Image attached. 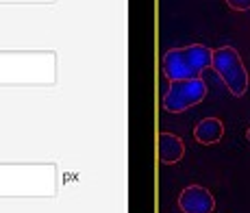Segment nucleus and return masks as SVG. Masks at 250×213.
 <instances>
[{"label": "nucleus", "mask_w": 250, "mask_h": 213, "mask_svg": "<svg viewBox=\"0 0 250 213\" xmlns=\"http://www.w3.org/2000/svg\"><path fill=\"white\" fill-rule=\"evenodd\" d=\"M55 72L52 50H0V85H52Z\"/></svg>", "instance_id": "1"}, {"label": "nucleus", "mask_w": 250, "mask_h": 213, "mask_svg": "<svg viewBox=\"0 0 250 213\" xmlns=\"http://www.w3.org/2000/svg\"><path fill=\"white\" fill-rule=\"evenodd\" d=\"M57 168L52 163H0V196H55Z\"/></svg>", "instance_id": "2"}, {"label": "nucleus", "mask_w": 250, "mask_h": 213, "mask_svg": "<svg viewBox=\"0 0 250 213\" xmlns=\"http://www.w3.org/2000/svg\"><path fill=\"white\" fill-rule=\"evenodd\" d=\"M213 65V50L203 43H191L185 48H172L163 55L161 70L167 81H185L200 76L207 67Z\"/></svg>", "instance_id": "3"}, {"label": "nucleus", "mask_w": 250, "mask_h": 213, "mask_svg": "<svg viewBox=\"0 0 250 213\" xmlns=\"http://www.w3.org/2000/svg\"><path fill=\"white\" fill-rule=\"evenodd\" d=\"M213 67L218 72V76L224 81L227 89L235 98H242L248 91V72L244 65L239 52L233 46H222L218 50H213Z\"/></svg>", "instance_id": "4"}, {"label": "nucleus", "mask_w": 250, "mask_h": 213, "mask_svg": "<svg viewBox=\"0 0 250 213\" xmlns=\"http://www.w3.org/2000/svg\"><path fill=\"white\" fill-rule=\"evenodd\" d=\"M205 98H207V83L203 76H196V79L172 81L170 89L163 94L161 103L163 109L170 111V113H183V111L200 105Z\"/></svg>", "instance_id": "5"}, {"label": "nucleus", "mask_w": 250, "mask_h": 213, "mask_svg": "<svg viewBox=\"0 0 250 213\" xmlns=\"http://www.w3.org/2000/svg\"><path fill=\"white\" fill-rule=\"evenodd\" d=\"M179 207L183 213H213L215 198L203 185H187L179 196Z\"/></svg>", "instance_id": "6"}, {"label": "nucleus", "mask_w": 250, "mask_h": 213, "mask_svg": "<svg viewBox=\"0 0 250 213\" xmlns=\"http://www.w3.org/2000/svg\"><path fill=\"white\" fill-rule=\"evenodd\" d=\"M185 157V144L174 133H159V161L163 166H174Z\"/></svg>", "instance_id": "7"}, {"label": "nucleus", "mask_w": 250, "mask_h": 213, "mask_svg": "<svg viewBox=\"0 0 250 213\" xmlns=\"http://www.w3.org/2000/svg\"><path fill=\"white\" fill-rule=\"evenodd\" d=\"M194 137L198 144L203 146H211V144H218L224 137V124L220 118H205L196 124L194 128Z\"/></svg>", "instance_id": "8"}, {"label": "nucleus", "mask_w": 250, "mask_h": 213, "mask_svg": "<svg viewBox=\"0 0 250 213\" xmlns=\"http://www.w3.org/2000/svg\"><path fill=\"white\" fill-rule=\"evenodd\" d=\"M55 0H0V4H52Z\"/></svg>", "instance_id": "9"}, {"label": "nucleus", "mask_w": 250, "mask_h": 213, "mask_svg": "<svg viewBox=\"0 0 250 213\" xmlns=\"http://www.w3.org/2000/svg\"><path fill=\"white\" fill-rule=\"evenodd\" d=\"M227 4L233 11H248L250 9V0H227Z\"/></svg>", "instance_id": "10"}, {"label": "nucleus", "mask_w": 250, "mask_h": 213, "mask_svg": "<svg viewBox=\"0 0 250 213\" xmlns=\"http://www.w3.org/2000/svg\"><path fill=\"white\" fill-rule=\"evenodd\" d=\"M248 139H250V130H248Z\"/></svg>", "instance_id": "11"}]
</instances>
